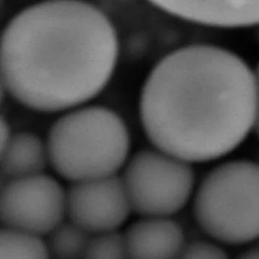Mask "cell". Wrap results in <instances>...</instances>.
I'll use <instances>...</instances> for the list:
<instances>
[{
	"label": "cell",
	"mask_w": 259,
	"mask_h": 259,
	"mask_svg": "<svg viewBox=\"0 0 259 259\" xmlns=\"http://www.w3.org/2000/svg\"><path fill=\"white\" fill-rule=\"evenodd\" d=\"M253 69L232 51L207 44L163 57L145 81L140 116L147 137L190 164L225 157L254 131Z\"/></svg>",
	"instance_id": "6da1fadb"
},
{
	"label": "cell",
	"mask_w": 259,
	"mask_h": 259,
	"mask_svg": "<svg viewBox=\"0 0 259 259\" xmlns=\"http://www.w3.org/2000/svg\"><path fill=\"white\" fill-rule=\"evenodd\" d=\"M116 31L100 9L81 1H48L24 9L1 40L6 91L28 108L72 110L110 81L118 57Z\"/></svg>",
	"instance_id": "7a4b0ae2"
},
{
	"label": "cell",
	"mask_w": 259,
	"mask_h": 259,
	"mask_svg": "<svg viewBox=\"0 0 259 259\" xmlns=\"http://www.w3.org/2000/svg\"><path fill=\"white\" fill-rule=\"evenodd\" d=\"M46 144L50 165L72 183L117 175L130 150L125 122L101 106L72 109L59 118Z\"/></svg>",
	"instance_id": "3957f363"
},
{
	"label": "cell",
	"mask_w": 259,
	"mask_h": 259,
	"mask_svg": "<svg viewBox=\"0 0 259 259\" xmlns=\"http://www.w3.org/2000/svg\"><path fill=\"white\" fill-rule=\"evenodd\" d=\"M193 212L200 228L218 243L259 239V163L233 160L210 169L195 189Z\"/></svg>",
	"instance_id": "277c9868"
},
{
	"label": "cell",
	"mask_w": 259,
	"mask_h": 259,
	"mask_svg": "<svg viewBox=\"0 0 259 259\" xmlns=\"http://www.w3.org/2000/svg\"><path fill=\"white\" fill-rule=\"evenodd\" d=\"M121 178L132 210L142 218H172L196 189L192 165L156 148L138 151Z\"/></svg>",
	"instance_id": "5b68a950"
},
{
	"label": "cell",
	"mask_w": 259,
	"mask_h": 259,
	"mask_svg": "<svg viewBox=\"0 0 259 259\" xmlns=\"http://www.w3.org/2000/svg\"><path fill=\"white\" fill-rule=\"evenodd\" d=\"M67 218L66 191L45 174L3 182L0 219L3 227L47 236Z\"/></svg>",
	"instance_id": "8992f818"
},
{
	"label": "cell",
	"mask_w": 259,
	"mask_h": 259,
	"mask_svg": "<svg viewBox=\"0 0 259 259\" xmlns=\"http://www.w3.org/2000/svg\"><path fill=\"white\" fill-rule=\"evenodd\" d=\"M66 209L68 219L92 235L119 231L133 211L118 175L72 183Z\"/></svg>",
	"instance_id": "52a82bcc"
},
{
	"label": "cell",
	"mask_w": 259,
	"mask_h": 259,
	"mask_svg": "<svg viewBox=\"0 0 259 259\" xmlns=\"http://www.w3.org/2000/svg\"><path fill=\"white\" fill-rule=\"evenodd\" d=\"M130 259H178L187 242L172 218L145 217L123 233Z\"/></svg>",
	"instance_id": "ba28073f"
},
{
	"label": "cell",
	"mask_w": 259,
	"mask_h": 259,
	"mask_svg": "<svg viewBox=\"0 0 259 259\" xmlns=\"http://www.w3.org/2000/svg\"><path fill=\"white\" fill-rule=\"evenodd\" d=\"M163 7L190 23L209 28L259 26V1H180Z\"/></svg>",
	"instance_id": "9c48e42d"
},
{
	"label": "cell",
	"mask_w": 259,
	"mask_h": 259,
	"mask_svg": "<svg viewBox=\"0 0 259 259\" xmlns=\"http://www.w3.org/2000/svg\"><path fill=\"white\" fill-rule=\"evenodd\" d=\"M50 164L47 144L31 133L12 134L0 149V171L3 182L45 174Z\"/></svg>",
	"instance_id": "30bf717a"
},
{
	"label": "cell",
	"mask_w": 259,
	"mask_h": 259,
	"mask_svg": "<svg viewBox=\"0 0 259 259\" xmlns=\"http://www.w3.org/2000/svg\"><path fill=\"white\" fill-rule=\"evenodd\" d=\"M92 236L68 219L56 227L45 242L51 259H82Z\"/></svg>",
	"instance_id": "8fae6325"
},
{
	"label": "cell",
	"mask_w": 259,
	"mask_h": 259,
	"mask_svg": "<svg viewBox=\"0 0 259 259\" xmlns=\"http://www.w3.org/2000/svg\"><path fill=\"white\" fill-rule=\"evenodd\" d=\"M0 259H51L42 237L2 227Z\"/></svg>",
	"instance_id": "7c38bea8"
},
{
	"label": "cell",
	"mask_w": 259,
	"mask_h": 259,
	"mask_svg": "<svg viewBox=\"0 0 259 259\" xmlns=\"http://www.w3.org/2000/svg\"><path fill=\"white\" fill-rule=\"evenodd\" d=\"M82 259H130L123 233L92 235Z\"/></svg>",
	"instance_id": "4fadbf2b"
},
{
	"label": "cell",
	"mask_w": 259,
	"mask_h": 259,
	"mask_svg": "<svg viewBox=\"0 0 259 259\" xmlns=\"http://www.w3.org/2000/svg\"><path fill=\"white\" fill-rule=\"evenodd\" d=\"M178 259H230L216 242L198 240L186 243Z\"/></svg>",
	"instance_id": "5bb4252c"
},
{
	"label": "cell",
	"mask_w": 259,
	"mask_h": 259,
	"mask_svg": "<svg viewBox=\"0 0 259 259\" xmlns=\"http://www.w3.org/2000/svg\"><path fill=\"white\" fill-rule=\"evenodd\" d=\"M255 77L256 89H257V116H256L255 126L254 133L259 138V63L254 70Z\"/></svg>",
	"instance_id": "9a60e30c"
},
{
	"label": "cell",
	"mask_w": 259,
	"mask_h": 259,
	"mask_svg": "<svg viewBox=\"0 0 259 259\" xmlns=\"http://www.w3.org/2000/svg\"><path fill=\"white\" fill-rule=\"evenodd\" d=\"M236 259H259V248H253L245 251Z\"/></svg>",
	"instance_id": "2e32d148"
}]
</instances>
